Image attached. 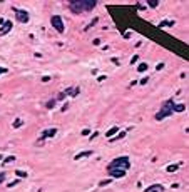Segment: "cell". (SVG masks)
<instances>
[{
	"mask_svg": "<svg viewBox=\"0 0 189 192\" xmlns=\"http://www.w3.org/2000/svg\"><path fill=\"white\" fill-rule=\"evenodd\" d=\"M96 5H97L96 0H72V2H69V9L74 13H82V12L92 10Z\"/></svg>",
	"mask_w": 189,
	"mask_h": 192,
	"instance_id": "1",
	"label": "cell"
},
{
	"mask_svg": "<svg viewBox=\"0 0 189 192\" xmlns=\"http://www.w3.org/2000/svg\"><path fill=\"white\" fill-rule=\"evenodd\" d=\"M122 169V171H127L129 169V159L127 157H119V159H116V160H112V162L107 165V171L110 169Z\"/></svg>",
	"mask_w": 189,
	"mask_h": 192,
	"instance_id": "2",
	"label": "cell"
},
{
	"mask_svg": "<svg viewBox=\"0 0 189 192\" xmlns=\"http://www.w3.org/2000/svg\"><path fill=\"white\" fill-rule=\"evenodd\" d=\"M172 110H174V102H172V100H166V102L162 104V109L159 110V114L156 115V119L161 120V119H164V117H167V115L172 114Z\"/></svg>",
	"mask_w": 189,
	"mask_h": 192,
	"instance_id": "3",
	"label": "cell"
},
{
	"mask_svg": "<svg viewBox=\"0 0 189 192\" xmlns=\"http://www.w3.org/2000/svg\"><path fill=\"white\" fill-rule=\"evenodd\" d=\"M50 23H52V27L57 30L59 34H64V23H62V19H60L59 15H54L50 19Z\"/></svg>",
	"mask_w": 189,
	"mask_h": 192,
	"instance_id": "4",
	"label": "cell"
},
{
	"mask_svg": "<svg viewBox=\"0 0 189 192\" xmlns=\"http://www.w3.org/2000/svg\"><path fill=\"white\" fill-rule=\"evenodd\" d=\"M13 12H15V15H17V19H19V22H29V13H27L25 10L13 9Z\"/></svg>",
	"mask_w": 189,
	"mask_h": 192,
	"instance_id": "5",
	"label": "cell"
},
{
	"mask_svg": "<svg viewBox=\"0 0 189 192\" xmlns=\"http://www.w3.org/2000/svg\"><path fill=\"white\" fill-rule=\"evenodd\" d=\"M109 174L112 177H124L126 175V171H122V169H110Z\"/></svg>",
	"mask_w": 189,
	"mask_h": 192,
	"instance_id": "6",
	"label": "cell"
},
{
	"mask_svg": "<svg viewBox=\"0 0 189 192\" xmlns=\"http://www.w3.org/2000/svg\"><path fill=\"white\" fill-rule=\"evenodd\" d=\"M146 192H164V189H162V185L156 184V185H151V187H147V189H146Z\"/></svg>",
	"mask_w": 189,
	"mask_h": 192,
	"instance_id": "7",
	"label": "cell"
},
{
	"mask_svg": "<svg viewBox=\"0 0 189 192\" xmlns=\"http://www.w3.org/2000/svg\"><path fill=\"white\" fill-rule=\"evenodd\" d=\"M55 132H57L55 129H49V130H45L44 134L40 135V139H45V137H54V135H55Z\"/></svg>",
	"mask_w": 189,
	"mask_h": 192,
	"instance_id": "8",
	"label": "cell"
},
{
	"mask_svg": "<svg viewBox=\"0 0 189 192\" xmlns=\"http://www.w3.org/2000/svg\"><path fill=\"white\" fill-rule=\"evenodd\" d=\"M10 27H12V23H10V22H7V23L3 25V29H0V35H3V34H7V30H9Z\"/></svg>",
	"mask_w": 189,
	"mask_h": 192,
	"instance_id": "9",
	"label": "cell"
},
{
	"mask_svg": "<svg viewBox=\"0 0 189 192\" xmlns=\"http://www.w3.org/2000/svg\"><path fill=\"white\" fill-rule=\"evenodd\" d=\"M85 155H90V150H85V152L79 154V155H75V159H80V157H85Z\"/></svg>",
	"mask_w": 189,
	"mask_h": 192,
	"instance_id": "10",
	"label": "cell"
},
{
	"mask_svg": "<svg viewBox=\"0 0 189 192\" xmlns=\"http://www.w3.org/2000/svg\"><path fill=\"white\" fill-rule=\"evenodd\" d=\"M117 130H119V127H114V129H110L109 132H107V137H110V135H112V134H116Z\"/></svg>",
	"mask_w": 189,
	"mask_h": 192,
	"instance_id": "11",
	"label": "cell"
},
{
	"mask_svg": "<svg viewBox=\"0 0 189 192\" xmlns=\"http://www.w3.org/2000/svg\"><path fill=\"white\" fill-rule=\"evenodd\" d=\"M144 70H147V64H141L139 65V72H144Z\"/></svg>",
	"mask_w": 189,
	"mask_h": 192,
	"instance_id": "12",
	"label": "cell"
},
{
	"mask_svg": "<svg viewBox=\"0 0 189 192\" xmlns=\"http://www.w3.org/2000/svg\"><path fill=\"white\" fill-rule=\"evenodd\" d=\"M174 110L176 112H182L184 110V105H174Z\"/></svg>",
	"mask_w": 189,
	"mask_h": 192,
	"instance_id": "13",
	"label": "cell"
},
{
	"mask_svg": "<svg viewBox=\"0 0 189 192\" xmlns=\"http://www.w3.org/2000/svg\"><path fill=\"white\" fill-rule=\"evenodd\" d=\"M20 124H22V120H20V119H17V120H15V122H13V127H15V129H17V127H20Z\"/></svg>",
	"mask_w": 189,
	"mask_h": 192,
	"instance_id": "14",
	"label": "cell"
},
{
	"mask_svg": "<svg viewBox=\"0 0 189 192\" xmlns=\"http://www.w3.org/2000/svg\"><path fill=\"white\" fill-rule=\"evenodd\" d=\"M17 175H19V177H27V174L22 172V171H17Z\"/></svg>",
	"mask_w": 189,
	"mask_h": 192,
	"instance_id": "15",
	"label": "cell"
},
{
	"mask_svg": "<svg viewBox=\"0 0 189 192\" xmlns=\"http://www.w3.org/2000/svg\"><path fill=\"white\" fill-rule=\"evenodd\" d=\"M54 105H55V100H50L49 104H47V107H49V109H50V107H54Z\"/></svg>",
	"mask_w": 189,
	"mask_h": 192,
	"instance_id": "16",
	"label": "cell"
},
{
	"mask_svg": "<svg viewBox=\"0 0 189 192\" xmlns=\"http://www.w3.org/2000/svg\"><path fill=\"white\" fill-rule=\"evenodd\" d=\"M147 3H149L151 7H156V5H157V2H154V0H152V2H147Z\"/></svg>",
	"mask_w": 189,
	"mask_h": 192,
	"instance_id": "17",
	"label": "cell"
},
{
	"mask_svg": "<svg viewBox=\"0 0 189 192\" xmlns=\"http://www.w3.org/2000/svg\"><path fill=\"white\" fill-rule=\"evenodd\" d=\"M3 179H5V172L0 174V182H3Z\"/></svg>",
	"mask_w": 189,
	"mask_h": 192,
	"instance_id": "18",
	"label": "cell"
},
{
	"mask_svg": "<svg viewBox=\"0 0 189 192\" xmlns=\"http://www.w3.org/2000/svg\"><path fill=\"white\" fill-rule=\"evenodd\" d=\"M12 160H13V157H7V159H5V164H9V162H12Z\"/></svg>",
	"mask_w": 189,
	"mask_h": 192,
	"instance_id": "19",
	"label": "cell"
},
{
	"mask_svg": "<svg viewBox=\"0 0 189 192\" xmlns=\"http://www.w3.org/2000/svg\"><path fill=\"white\" fill-rule=\"evenodd\" d=\"M3 72H7V70L5 68H0V74H3Z\"/></svg>",
	"mask_w": 189,
	"mask_h": 192,
	"instance_id": "20",
	"label": "cell"
}]
</instances>
